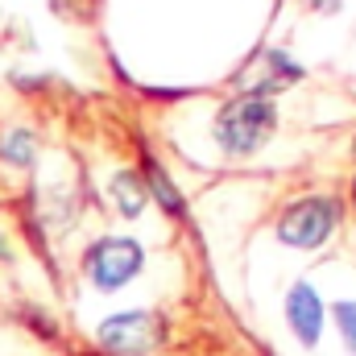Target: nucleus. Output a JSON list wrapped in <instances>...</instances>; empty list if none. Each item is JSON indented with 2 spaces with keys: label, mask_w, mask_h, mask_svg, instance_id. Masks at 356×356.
<instances>
[{
  "label": "nucleus",
  "mask_w": 356,
  "mask_h": 356,
  "mask_svg": "<svg viewBox=\"0 0 356 356\" xmlns=\"http://www.w3.org/2000/svg\"><path fill=\"white\" fill-rule=\"evenodd\" d=\"M141 266H145V253L129 236H104V241H95L88 249V261H83L88 277L99 290H120L124 282H133L141 273Z\"/></svg>",
  "instance_id": "obj_3"
},
{
  "label": "nucleus",
  "mask_w": 356,
  "mask_h": 356,
  "mask_svg": "<svg viewBox=\"0 0 356 356\" xmlns=\"http://www.w3.org/2000/svg\"><path fill=\"white\" fill-rule=\"evenodd\" d=\"M353 195H356V182H353Z\"/></svg>",
  "instance_id": "obj_11"
},
{
  "label": "nucleus",
  "mask_w": 356,
  "mask_h": 356,
  "mask_svg": "<svg viewBox=\"0 0 356 356\" xmlns=\"http://www.w3.org/2000/svg\"><path fill=\"white\" fill-rule=\"evenodd\" d=\"M162 319L149 311H124L99 323V344L116 356H145L162 344Z\"/></svg>",
  "instance_id": "obj_4"
},
{
  "label": "nucleus",
  "mask_w": 356,
  "mask_h": 356,
  "mask_svg": "<svg viewBox=\"0 0 356 356\" xmlns=\"http://www.w3.org/2000/svg\"><path fill=\"white\" fill-rule=\"evenodd\" d=\"M273 124H277V112H273L269 95L245 91V95H236V99H228L220 108V116H216V141H220L224 154L249 158V154H257L269 141Z\"/></svg>",
  "instance_id": "obj_1"
},
{
  "label": "nucleus",
  "mask_w": 356,
  "mask_h": 356,
  "mask_svg": "<svg viewBox=\"0 0 356 356\" xmlns=\"http://www.w3.org/2000/svg\"><path fill=\"white\" fill-rule=\"evenodd\" d=\"M286 319H290V327H294V336H298L302 344H315V340H319L323 302H319V294H315L307 282L290 286V294H286Z\"/></svg>",
  "instance_id": "obj_5"
},
{
  "label": "nucleus",
  "mask_w": 356,
  "mask_h": 356,
  "mask_svg": "<svg viewBox=\"0 0 356 356\" xmlns=\"http://www.w3.org/2000/svg\"><path fill=\"white\" fill-rule=\"evenodd\" d=\"M145 182H149L145 191H149V195H154V199H158V203H162V207L170 211V216H182V199H178L175 182L166 178V170H162V166H158L154 158H145Z\"/></svg>",
  "instance_id": "obj_7"
},
{
  "label": "nucleus",
  "mask_w": 356,
  "mask_h": 356,
  "mask_svg": "<svg viewBox=\"0 0 356 356\" xmlns=\"http://www.w3.org/2000/svg\"><path fill=\"white\" fill-rule=\"evenodd\" d=\"M307 4H311L315 13H336V8H340L344 0H307Z\"/></svg>",
  "instance_id": "obj_10"
},
{
  "label": "nucleus",
  "mask_w": 356,
  "mask_h": 356,
  "mask_svg": "<svg viewBox=\"0 0 356 356\" xmlns=\"http://www.w3.org/2000/svg\"><path fill=\"white\" fill-rule=\"evenodd\" d=\"M145 182L141 175H133V170H120V175L112 178V199H116V207H120V216H141V207H145Z\"/></svg>",
  "instance_id": "obj_6"
},
{
  "label": "nucleus",
  "mask_w": 356,
  "mask_h": 356,
  "mask_svg": "<svg viewBox=\"0 0 356 356\" xmlns=\"http://www.w3.org/2000/svg\"><path fill=\"white\" fill-rule=\"evenodd\" d=\"M336 327H340L348 353L356 356V302H340V307H336Z\"/></svg>",
  "instance_id": "obj_9"
},
{
  "label": "nucleus",
  "mask_w": 356,
  "mask_h": 356,
  "mask_svg": "<svg viewBox=\"0 0 356 356\" xmlns=\"http://www.w3.org/2000/svg\"><path fill=\"white\" fill-rule=\"evenodd\" d=\"M0 158L13 162V166H29L33 162V137L25 129H13L4 141H0Z\"/></svg>",
  "instance_id": "obj_8"
},
{
  "label": "nucleus",
  "mask_w": 356,
  "mask_h": 356,
  "mask_svg": "<svg viewBox=\"0 0 356 356\" xmlns=\"http://www.w3.org/2000/svg\"><path fill=\"white\" fill-rule=\"evenodd\" d=\"M340 224V203L336 199H323V195H311V199H298L282 211L277 220V241L290 245V249H319Z\"/></svg>",
  "instance_id": "obj_2"
}]
</instances>
